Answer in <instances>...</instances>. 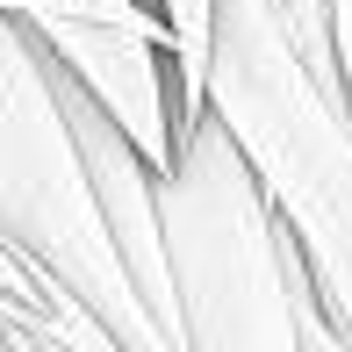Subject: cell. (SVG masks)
I'll return each instance as SVG.
<instances>
[{
  "instance_id": "cell-1",
  "label": "cell",
  "mask_w": 352,
  "mask_h": 352,
  "mask_svg": "<svg viewBox=\"0 0 352 352\" xmlns=\"http://www.w3.org/2000/svg\"><path fill=\"white\" fill-rule=\"evenodd\" d=\"M209 116L245 151L302 245L316 302L352 338V87L338 43L302 36L280 0H216Z\"/></svg>"
},
{
  "instance_id": "cell-2",
  "label": "cell",
  "mask_w": 352,
  "mask_h": 352,
  "mask_svg": "<svg viewBox=\"0 0 352 352\" xmlns=\"http://www.w3.org/2000/svg\"><path fill=\"white\" fill-rule=\"evenodd\" d=\"M0 245L65 280L116 331L122 352H195V331L158 316L116 245L101 180L65 108L58 58L8 14H0Z\"/></svg>"
},
{
  "instance_id": "cell-3",
  "label": "cell",
  "mask_w": 352,
  "mask_h": 352,
  "mask_svg": "<svg viewBox=\"0 0 352 352\" xmlns=\"http://www.w3.org/2000/svg\"><path fill=\"white\" fill-rule=\"evenodd\" d=\"M195 352H309V266L216 116H201L166 180Z\"/></svg>"
},
{
  "instance_id": "cell-4",
  "label": "cell",
  "mask_w": 352,
  "mask_h": 352,
  "mask_svg": "<svg viewBox=\"0 0 352 352\" xmlns=\"http://www.w3.org/2000/svg\"><path fill=\"white\" fill-rule=\"evenodd\" d=\"M309 352H352V338L331 324V309L316 302V280H309Z\"/></svg>"
},
{
  "instance_id": "cell-5",
  "label": "cell",
  "mask_w": 352,
  "mask_h": 352,
  "mask_svg": "<svg viewBox=\"0 0 352 352\" xmlns=\"http://www.w3.org/2000/svg\"><path fill=\"white\" fill-rule=\"evenodd\" d=\"M331 29H338V65H345V87H352V0H331Z\"/></svg>"
}]
</instances>
